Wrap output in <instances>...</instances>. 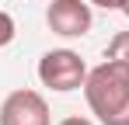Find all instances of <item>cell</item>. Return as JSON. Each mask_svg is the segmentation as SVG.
Wrapping results in <instances>:
<instances>
[{
    "mask_svg": "<svg viewBox=\"0 0 129 125\" xmlns=\"http://www.w3.org/2000/svg\"><path fill=\"white\" fill-rule=\"evenodd\" d=\"M59 125H94L91 118H80V115H70V118H63Z\"/></svg>",
    "mask_w": 129,
    "mask_h": 125,
    "instance_id": "8",
    "label": "cell"
},
{
    "mask_svg": "<svg viewBox=\"0 0 129 125\" xmlns=\"http://www.w3.org/2000/svg\"><path fill=\"white\" fill-rule=\"evenodd\" d=\"M11 38H14V18L7 11H0V49L11 45Z\"/></svg>",
    "mask_w": 129,
    "mask_h": 125,
    "instance_id": "6",
    "label": "cell"
},
{
    "mask_svg": "<svg viewBox=\"0 0 129 125\" xmlns=\"http://www.w3.org/2000/svg\"><path fill=\"white\" fill-rule=\"evenodd\" d=\"M105 59H115V62H126V66H129V31H119L115 38L108 42Z\"/></svg>",
    "mask_w": 129,
    "mask_h": 125,
    "instance_id": "5",
    "label": "cell"
},
{
    "mask_svg": "<svg viewBox=\"0 0 129 125\" xmlns=\"http://www.w3.org/2000/svg\"><path fill=\"white\" fill-rule=\"evenodd\" d=\"M39 80L49 87V90H77V87H84L87 80V66L80 59V52H73V49H52V52H45L42 59H39Z\"/></svg>",
    "mask_w": 129,
    "mask_h": 125,
    "instance_id": "2",
    "label": "cell"
},
{
    "mask_svg": "<svg viewBox=\"0 0 129 125\" xmlns=\"http://www.w3.org/2000/svg\"><path fill=\"white\" fill-rule=\"evenodd\" d=\"M87 4H94V7H105V11H122V4H126V0H87Z\"/></svg>",
    "mask_w": 129,
    "mask_h": 125,
    "instance_id": "7",
    "label": "cell"
},
{
    "mask_svg": "<svg viewBox=\"0 0 129 125\" xmlns=\"http://www.w3.org/2000/svg\"><path fill=\"white\" fill-rule=\"evenodd\" d=\"M122 14H126V18H129V0H126V4H122Z\"/></svg>",
    "mask_w": 129,
    "mask_h": 125,
    "instance_id": "9",
    "label": "cell"
},
{
    "mask_svg": "<svg viewBox=\"0 0 129 125\" xmlns=\"http://www.w3.org/2000/svg\"><path fill=\"white\" fill-rule=\"evenodd\" d=\"M45 21L56 35L63 38H80L91 31V4L87 0H52L49 11H45Z\"/></svg>",
    "mask_w": 129,
    "mask_h": 125,
    "instance_id": "4",
    "label": "cell"
},
{
    "mask_svg": "<svg viewBox=\"0 0 129 125\" xmlns=\"http://www.w3.org/2000/svg\"><path fill=\"white\" fill-rule=\"evenodd\" d=\"M0 125H52L49 104L39 90H11L0 104Z\"/></svg>",
    "mask_w": 129,
    "mask_h": 125,
    "instance_id": "3",
    "label": "cell"
},
{
    "mask_svg": "<svg viewBox=\"0 0 129 125\" xmlns=\"http://www.w3.org/2000/svg\"><path fill=\"white\" fill-rule=\"evenodd\" d=\"M84 97L101 125H129V66L105 59L84 80Z\"/></svg>",
    "mask_w": 129,
    "mask_h": 125,
    "instance_id": "1",
    "label": "cell"
}]
</instances>
